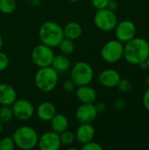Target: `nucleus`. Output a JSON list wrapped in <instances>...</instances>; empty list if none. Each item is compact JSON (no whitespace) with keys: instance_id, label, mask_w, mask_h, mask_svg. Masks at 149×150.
<instances>
[{"instance_id":"nucleus-40","label":"nucleus","mask_w":149,"mask_h":150,"mask_svg":"<svg viewBox=\"0 0 149 150\" xmlns=\"http://www.w3.org/2000/svg\"><path fill=\"white\" fill-rule=\"evenodd\" d=\"M68 1H69V2H71V3H76V2H78V1H80V0H68Z\"/></svg>"},{"instance_id":"nucleus-9","label":"nucleus","mask_w":149,"mask_h":150,"mask_svg":"<svg viewBox=\"0 0 149 150\" xmlns=\"http://www.w3.org/2000/svg\"><path fill=\"white\" fill-rule=\"evenodd\" d=\"M11 106L13 112V116L20 121H27L31 120L35 112L32 103L25 98H17Z\"/></svg>"},{"instance_id":"nucleus-35","label":"nucleus","mask_w":149,"mask_h":150,"mask_svg":"<svg viewBox=\"0 0 149 150\" xmlns=\"http://www.w3.org/2000/svg\"><path fill=\"white\" fill-rule=\"evenodd\" d=\"M139 65V67L141 68V69H148V66H147V62L146 61H144V62H141V63H139L138 64Z\"/></svg>"},{"instance_id":"nucleus-19","label":"nucleus","mask_w":149,"mask_h":150,"mask_svg":"<svg viewBox=\"0 0 149 150\" xmlns=\"http://www.w3.org/2000/svg\"><path fill=\"white\" fill-rule=\"evenodd\" d=\"M83 33V27L80 23L76 21H70L63 27V35L65 38L76 40L81 37Z\"/></svg>"},{"instance_id":"nucleus-30","label":"nucleus","mask_w":149,"mask_h":150,"mask_svg":"<svg viewBox=\"0 0 149 150\" xmlns=\"http://www.w3.org/2000/svg\"><path fill=\"white\" fill-rule=\"evenodd\" d=\"M92 6L97 9V10H100V9H104L107 7V4L109 3V0H90Z\"/></svg>"},{"instance_id":"nucleus-34","label":"nucleus","mask_w":149,"mask_h":150,"mask_svg":"<svg viewBox=\"0 0 149 150\" xmlns=\"http://www.w3.org/2000/svg\"><path fill=\"white\" fill-rule=\"evenodd\" d=\"M95 106H96L98 112H103L106 109V105L104 102H98V103L95 104Z\"/></svg>"},{"instance_id":"nucleus-42","label":"nucleus","mask_w":149,"mask_h":150,"mask_svg":"<svg viewBox=\"0 0 149 150\" xmlns=\"http://www.w3.org/2000/svg\"><path fill=\"white\" fill-rule=\"evenodd\" d=\"M148 46H149V40H148Z\"/></svg>"},{"instance_id":"nucleus-28","label":"nucleus","mask_w":149,"mask_h":150,"mask_svg":"<svg viewBox=\"0 0 149 150\" xmlns=\"http://www.w3.org/2000/svg\"><path fill=\"white\" fill-rule=\"evenodd\" d=\"M9 66V57L8 55L0 50V72L5 70Z\"/></svg>"},{"instance_id":"nucleus-38","label":"nucleus","mask_w":149,"mask_h":150,"mask_svg":"<svg viewBox=\"0 0 149 150\" xmlns=\"http://www.w3.org/2000/svg\"><path fill=\"white\" fill-rule=\"evenodd\" d=\"M2 130H3V123H2L1 120H0V133L2 132Z\"/></svg>"},{"instance_id":"nucleus-39","label":"nucleus","mask_w":149,"mask_h":150,"mask_svg":"<svg viewBox=\"0 0 149 150\" xmlns=\"http://www.w3.org/2000/svg\"><path fill=\"white\" fill-rule=\"evenodd\" d=\"M146 62H147V66H148V69L149 70V56H148V58L147 59V61H146Z\"/></svg>"},{"instance_id":"nucleus-33","label":"nucleus","mask_w":149,"mask_h":150,"mask_svg":"<svg viewBox=\"0 0 149 150\" xmlns=\"http://www.w3.org/2000/svg\"><path fill=\"white\" fill-rule=\"evenodd\" d=\"M118 2L116 1V0H109V3H108V4H107V9H109V10H111V11H115L116 10H117V8H118Z\"/></svg>"},{"instance_id":"nucleus-23","label":"nucleus","mask_w":149,"mask_h":150,"mask_svg":"<svg viewBox=\"0 0 149 150\" xmlns=\"http://www.w3.org/2000/svg\"><path fill=\"white\" fill-rule=\"evenodd\" d=\"M14 118L13 112L11 105H1L0 107V120L3 124H6L11 121Z\"/></svg>"},{"instance_id":"nucleus-26","label":"nucleus","mask_w":149,"mask_h":150,"mask_svg":"<svg viewBox=\"0 0 149 150\" xmlns=\"http://www.w3.org/2000/svg\"><path fill=\"white\" fill-rule=\"evenodd\" d=\"M117 88L122 93L129 92L132 90V83L128 79H126V78H124V79L121 78L119 80L118 85H117Z\"/></svg>"},{"instance_id":"nucleus-18","label":"nucleus","mask_w":149,"mask_h":150,"mask_svg":"<svg viewBox=\"0 0 149 150\" xmlns=\"http://www.w3.org/2000/svg\"><path fill=\"white\" fill-rule=\"evenodd\" d=\"M50 127H51V130L57 133V134H61L66 130H68V118L61 114V113H55V115L50 120Z\"/></svg>"},{"instance_id":"nucleus-11","label":"nucleus","mask_w":149,"mask_h":150,"mask_svg":"<svg viewBox=\"0 0 149 150\" xmlns=\"http://www.w3.org/2000/svg\"><path fill=\"white\" fill-rule=\"evenodd\" d=\"M40 150H58L61 147L59 134L54 131H47L39 136L38 145Z\"/></svg>"},{"instance_id":"nucleus-7","label":"nucleus","mask_w":149,"mask_h":150,"mask_svg":"<svg viewBox=\"0 0 149 150\" xmlns=\"http://www.w3.org/2000/svg\"><path fill=\"white\" fill-rule=\"evenodd\" d=\"M100 55L107 63L118 62L124 56V44L117 39L111 40L103 46Z\"/></svg>"},{"instance_id":"nucleus-31","label":"nucleus","mask_w":149,"mask_h":150,"mask_svg":"<svg viewBox=\"0 0 149 150\" xmlns=\"http://www.w3.org/2000/svg\"><path fill=\"white\" fill-rule=\"evenodd\" d=\"M126 105V101L123 98H117L113 103V107L116 111H122Z\"/></svg>"},{"instance_id":"nucleus-2","label":"nucleus","mask_w":149,"mask_h":150,"mask_svg":"<svg viewBox=\"0 0 149 150\" xmlns=\"http://www.w3.org/2000/svg\"><path fill=\"white\" fill-rule=\"evenodd\" d=\"M38 34L40 42L52 48L58 47L61 40L64 38L63 27L54 21L42 23L39 28Z\"/></svg>"},{"instance_id":"nucleus-41","label":"nucleus","mask_w":149,"mask_h":150,"mask_svg":"<svg viewBox=\"0 0 149 150\" xmlns=\"http://www.w3.org/2000/svg\"><path fill=\"white\" fill-rule=\"evenodd\" d=\"M148 147H149V136H148Z\"/></svg>"},{"instance_id":"nucleus-10","label":"nucleus","mask_w":149,"mask_h":150,"mask_svg":"<svg viewBox=\"0 0 149 150\" xmlns=\"http://www.w3.org/2000/svg\"><path fill=\"white\" fill-rule=\"evenodd\" d=\"M114 31L116 39L122 43H126L136 37L137 27L131 20H122L118 22Z\"/></svg>"},{"instance_id":"nucleus-36","label":"nucleus","mask_w":149,"mask_h":150,"mask_svg":"<svg viewBox=\"0 0 149 150\" xmlns=\"http://www.w3.org/2000/svg\"><path fill=\"white\" fill-rule=\"evenodd\" d=\"M3 44H4L3 38H2V36H1V34H0V50H1V49H2V47H3Z\"/></svg>"},{"instance_id":"nucleus-13","label":"nucleus","mask_w":149,"mask_h":150,"mask_svg":"<svg viewBox=\"0 0 149 150\" xmlns=\"http://www.w3.org/2000/svg\"><path fill=\"white\" fill-rule=\"evenodd\" d=\"M98 83L105 88L117 87L121 76L119 73L113 69H106L102 70L98 75Z\"/></svg>"},{"instance_id":"nucleus-6","label":"nucleus","mask_w":149,"mask_h":150,"mask_svg":"<svg viewBox=\"0 0 149 150\" xmlns=\"http://www.w3.org/2000/svg\"><path fill=\"white\" fill-rule=\"evenodd\" d=\"M94 25L97 28L103 32H110L114 30L119 20L115 11L107 8L97 10L93 18Z\"/></svg>"},{"instance_id":"nucleus-25","label":"nucleus","mask_w":149,"mask_h":150,"mask_svg":"<svg viewBox=\"0 0 149 150\" xmlns=\"http://www.w3.org/2000/svg\"><path fill=\"white\" fill-rule=\"evenodd\" d=\"M15 143L12 137H4L0 140V150H13L15 149Z\"/></svg>"},{"instance_id":"nucleus-15","label":"nucleus","mask_w":149,"mask_h":150,"mask_svg":"<svg viewBox=\"0 0 149 150\" xmlns=\"http://www.w3.org/2000/svg\"><path fill=\"white\" fill-rule=\"evenodd\" d=\"M76 96L82 104H93L97 100V92L90 84L77 86Z\"/></svg>"},{"instance_id":"nucleus-8","label":"nucleus","mask_w":149,"mask_h":150,"mask_svg":"<svg viewBox=\"0 0 149 150\" xmlns=\"http://www.w3.org/2000/svg\"><path fill=\"white\" fill-rule=\"evenodd\" d=\"M54 56V54L52 47L42 43L36 45L31 53V59L33 64L38 68L51 66Z\"/></svg>"},{"instance_id":"nucleus-32","label":"nucleus","mask_w":149,"mask_h":150,"mask_svg":"<svg viewBox=\"0 0 149 150\" xmlns=\"http://www.w3.org/2000/svg\"><path fill=\"white\" fill-rule=\"evenodd\" d=\"M142 104H143L144 107L146 108V110H148L149 112V87L148 88V90L144 92V94H143Z\"/></svg>"},{"instance_id":"nucleus-16","label":"nucleus","mask_w":149,"mask_h":150,"mask_svg":"<svg viewBox=\"0 0 149 150\" xmlns=\"http://www.w3.org/2000/svg\"><path fill=\"white\" fill-rule=\"evenodd\" d=\"M17 98V91L12 85L0 83V105H11Z\"/></svg>"},{"instance_id":"nucleus-3","label":"nucleus","mask_w":149,"mask_h":150,"mask_svg":"<svg viewBox=\"0 0 149 150\" xmlns=\"http://www.w3.org/2000/svg\"><path fill=\"white\" fill-rule=\"evenodd\" d=\"M58 81L59 73L52 66L39 68L34 76L35 86L43 93L53 91L56 88Z\"/></svg>"},{"instance_id":"nucleus-24","label":"nucleus","mask_w":149,"mask_h":150,"mask_svg":"<svg viewBox=\"0 0 149 150\" xmlns=\"http://www.w3.org/2000/svg\"><path fill=\"white\" fill-rule=\"evenodd\" d=\"M59 135H60L61 144V146H64V147H70L76 141L75 134L68 130H66V131L61 133Z\"/></svg>"},{"instance_id":"nucleus-21","label":"nucleus","mask_w":149,"mask_h":150,"mask_svg":"<svg viewBox=\"0 0 149 150\" xmlns=\"http://www.w3.org/2000/svg\"><path fill=\"white\" fill-rule=\"evenodd\" d=\"M59 50L61 54H66V55H69L71 54L74 53L75 49H76V45L74 40L67 39V38H63L61 42L58 45Z\"/></svg>"},{"instance_id":"nucleus-17","label":"nucleus","mask_w":149,"mask_h":150,"mask_svg":"<svg viewBox=\"0 0 149 150\" xmlns=\"http://www.w3.org/2000/svg\"><path fill=\"white\" fill-rule=\"evenodd\" d=\"M55 113L56 107L53 103L49 101L41 102L36 109L37 117L44 122H49L50 120L55 115Z\"/></svg>"},{"instance_id":"nucleus-29","label":"nucleus","mask_w":149,"mask_h":150,"mask_svg":"<svg viewBox=\"0 0 149 150\" xmlns=\"http://www.w3.org/2000/svg\"><path fill=\"white\" fill-rule=\"evenodd\" d=\"M76 87H77V86L76 85V83H74V81H73L71 78L66 80V81L63 83V84H62V89H63V91H66V92H72V91H76Z\"/></svg>"},{"instance_id":"nucleus-5","label":"nucleus","mask_w":149,"mask_h":150,"mask_svg":"<svg viewBox=\"0 0 149 150\" xmlns=\"http://www.w3.org/2000/svg\"><path fill=\"white\" fill-rule=\"evenodd\" d=\"M70 75L76 86L88 85L94 78V69L90 63L79 61L72 66Z\"/></svg>"},{"instance_id":"nucleus-20","label":"nucleus","mask_w":149,"mask_h":150,"mask_svg":"<svg viewBox=\"0 0 149 150\" xmlns=\"http://www.w3.org/2000/svg\"><path fill=\"white\" fill-rule=\"evenodd\" d=\"M70 60L68 55L63 54H54V59L52 61L51 66L58 72V73H64L68 71L70 68Z\"/></svg>"},{"instance_id":"nucleus-37","label":"nucleus","mask_w":149,"mask_h":150,"mask_svg":"<svg viewBox=\"0 0 149 150\" xmlns=\"http://www.w3.org/2000/svg\"><path fill=\"white\" fill-rule=\"evenodd\" d=\"M145 83H146V85H147V86H148V88L149 87V76H148V77H147V78H146V82H145Z\"/></svg>"},{"instance_id":"nucleus-4","label":"nucleus","mask_w":149,"mask_h":150,"mask_svg":"<svg viewBox=\"0 0 149 150\" xmlns=\"http://www.w3.org/2000/svg\"><path fill=\"white\" fill-rule=\"evenodd\" d=\"M15 147L21 150L33 149L38 145L39 134L36 130L29 126H21L12 134Z\"/></svg>"},{"instance_id":"nucleus-27","label":"nucleus","mask_w":149,"mask_h":150,"mask_svg":"<svg viewBox=\"0 0 149 150\" xmlns=\"http://www.w3.org/2000/svg\"><path fill=\"white\" fill-rule=\"evenodd\" d=\"M82 149L83 150H102L103 149V147L96 142H93V141H90L87 143H84L82 145Z\"/></svg>"},{"instance_id":"nucleus-14","label":"nucleus","mask_w":149,"mask_h":150,"mask_svg":"<svg viewBox=\"0 0 149 150\" xmlns=\"http://www.w3.org/2000/svg\"><path fill=\"white\" fill-rule=\"evenodd\" d=\"M95 134L96 131L91 123H80L75 133L76 141L83 145L90 141H93Z\"/></svg>"},{"instance_id":"nucleus-1","label":"nucleus","mask_w":149,"mask_h":150,"mask_svg":"<svg viewBox=\"0 0 149 150\" xmlns=\"http://www.w3.org/2000/svg\"><path fill=\"white\" fill-rule=\"evenodd\" d=\"M149 56L148 41L141 37H134L124 45V58L131 64L138 65L147 61Z\"/></svg>"},{"instance_id":"nucleus-12","label":"nucleus","mask_w":149,"mask_h":150,"mask_svg":"<svg viewBox=\"0 0 149 150\" xmlns=\"http://www.w3.org/2000/svg\"><path fill=\"white\" fill-rule=\"evenodd\" d=\"M98 112L93 104H82L76 111L75 116L79 123H91L95 120Z\"/></svg>"},{"instance_id":"nucleus-22","label":"nucleus","mask_w":149,"mask_h":150,"mask_svg":"<svg viewBox=\"0 0 149 150\" xmlns=\"http://www.w3.org/2000/svg\"><path fill=\"white\" fill-rule=\"evenodd\" d=\"M17 8L16 0H0V12L3 14H11Z\"/></svg>"}]
</instances>
